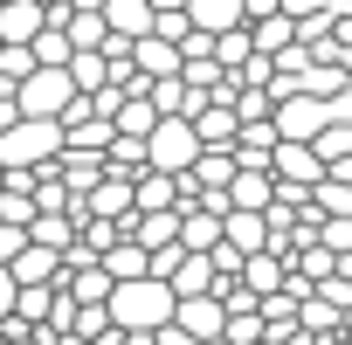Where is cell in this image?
Here are the masks:
<instances>
[{
	"instance_id": "35",
	"label": "cell",
	"mask_w": 352,
	"mask_h": 345,
	"mask_svg": "<svg viewBox=\"0 0 352 345\" xmlns=\"http://www.w3.org/2000/svg\"><path fill=\"white\" fill-rule=\"evenodd\" d=\"M0 180H8V172H0Z\"/></svg>"
},
{
	"instance_id": "30",
	"label": "cell",
	"mask_w": 352,
	"mask_h": 345,
	"mask_svg": "<svg viewBox=\"0 0 352 345\" xmlns=\"http://www.w3.org/2000/svg\"><path fill=\"white\" fill-rule=\"evenodd\" d=\"M14 311V276H8V263H0V318Z\"/></svg>"
},
{
	"instance_id": "15",
	"label": "cell",
	"mask_w": 352,
	"mask_h": 345,
	"mask_svg": "<svg viewBox=\"0 0 352 345\" xmlns=\"http://www.w3.org/2000/svg\"><path fill=\"white\" fill-rule=\"evenodd\" d=\"M8 276H14V283H56V276H63V256H56V249H35V242H28V249H21V256L8 263Z\"/></svg>"
},
{
	"instance_id": "31",
	"label": "cell",
	"mask_w": 352,
	"mask_h": 345,
	"mask_svg": "<svg viewBox=\"0 0 352 345\" xmlns=\"http://www.w3.org/2000/svg\"><path fill=\"white\" fill-rule=\"evenodd\" d=\"M14 118H21V111H14V97H0V131H8Z\"/></svg>"
},
{
	"instance_id": "20",
	"label": "cell",
	"mask_w": 352,
	"mask_h": 345,
	"mask_svg": "<svg viewBox=\"0 0 352 345\" xmlns=\"http://www.w3.org/2000/svg\"><path fill=\"white\" fill-rule=\"evenodd\" d=\"M104 35H111V28H104L97 8H69V14H63V42H69V49H97Z\"/></svg>"
},
{
	"instance_id": "22",
	"label": "cell",
	"mask_w": 352,
	"mask_h": 345,
	"mask_svg": "<svg viewBox=\"0 0 352 345\" xmlns=\"http://www.w3.org/2000/svg\"><path fill=\"white\" fill-rule=\"evenodd\" d=\"M28 242H35V249H56V256H63V249L76 242V221H69V214H35V221H28Z\"/></svg>"
},
{
	"instance_id": "4",
	"label": "cell",
	"mask_w": 352,
	"mask_h": 345,
	"mask_svg": "<svg viewBox=\"0 0 352 345\" xmlns=\"http://www.w3.org/2000/svg\"><path fill=\"white\" fill-rule=\"evenodd\" d=\"M69 97H76V90H69V76H63V69H49V63H35V69L14 83V111H21V118H56Z\"/></svg>"
},
{
	"instance_id": "23",
	"label": "cell",
	"mask_w": 352,
	"mask_h": 345,
	"mask_svg": "<svg viewBox=\"0 0 352 345\" xmlns=\"http://www.w3.org/2000/svg\"><path fill=\"white\" fill-rule=\"evenodd\" d=\"M152 124H159V111H152L145 97H124V104H118V118H111V131H118V138H145Z\"/></svg>"
},
{
	"instance_id": "25",
	"label": "cell",
	"mask_w": 352,
	"mask_h": 345,
	"mask_svg": "<svg viewBox=\"0 0 352 345\" xmlns=\"http://www.w3.org/2000/svg\"><path fill=\"white\" fill-rule=\"evenodd\" d=\"M297 324H304L311 338H331V331H345V311H331L324 297H304V304H297Z\"/></svg>"
},
{
	"instance_id": "1",
	"label": "cell",
	"mask_w": 352,
	"mask_h": 345,
	"mask_svg": "<svg viewBox=\"0 0 352 345\" xmlns=\"http://www.w3.org/2000/svg\"><path fill=\"white\" fill-rule=\"evenodd\" d=\"M104 318H111L118 331H159V324L173 318V290H166V283H152V276L111 283V297H104Z\"/></svg>"
},
{
	"instance_id": "33",
	"label": "cell",
	"mask_w": 352,
	"mask_h": 345,
	"mask_svg": "<svg viewBox=\"0 0 352 345\" xmlns=\"http://www.w3.org/2000/svg\"><path fill=\"white\" fill-rule=\"evenodd\" d=\"M63 8H97V0H63Z\"/></svg>"
},
{
	"instance_id": "18",
	"label": "cell",
	"mask_w": 352,
	"mask_h": 345,
	"mask_svg": "<svg viewBox=\"0 0 352 345\" xmlns=\"http://www.w3.org/2000/svg\"><path fill=\"white\" fill-rule=\"evenodd\" d=\"M221 242H228L235 256H256V249H263V214H242V208H228V214H221Z\"/></svg>"
},
{
	"instance_id": "11",
	"label": "cell",
	"mask_w": 352,
	"mask_h": 345,
	"mask_svg": "<svg viewBox=\"0 0 352 345\" xmlns=\"http://www.w3.org/2000/svg\"><path fill=\"white\" fill-rule=\"evenodd\" d=\"M56 180L83 201V194L104 180V152H69V145H63V152H56Z\"/></svg>"
},
{
	"instance_id": "10",
	"label": "cell",
	"mask_w": 352,
	"mask_h": 345,
	"mask_svg": "<svg viewBox=\"0 0 352 345\" xmlns=\"http://www.w3.org/2000/svg\"><path fill=\"white\" fill-rule=\"evenodd\" d=\"M187 28H201V35H228V28H242L249 14H242V0H187Z\"/></svg>"
},
{
	"instance_id": "36",
	"label": "cell",
	"mask_w": 352,
	"mask_h": 345,
	"mask_svg": "<svg viewBox=\"0 0 352 345\" xmlns=\"http://www.w3.org/2000/svg\"><path fill=\"white\" fill-rule=\"evenodd\" d=\"M256 345H263V338H256Z\"/></svg>"
},
{
	"instance_id": "3",
	"label": "cell",
	"mask_w": 352,
	"mask_h": 345,
	"mask_svg": "<svg viewBox=\"0 0 352 345\" xmlns=\"http://www.w3.org/2000/svg\"><path fill=\"white\" fill-rule=\"evenodd\" d=\"M194 159H201V138H194L187 118H159V124L145 131V166H152V172H173V180H180Z\"/></svg>"
},
{
	"instance_id": "13",
	"label": "cell",
	"mask_w": 352,
	"mask_h": 345,
	"mask_svg": "<svg viewBox=\"0 0 352 345\" xmlns=\"http://www.w3.org/2000/svg\"><path fill=\"white\" fill-rule=\"evenodd\" d=\"M131 69L152 83V76H173V69H180V49H173V42H159V35H138L131 42Z\"/></svg>"
},
{
	"instance_id": "24",
	"label": "cell",
	"mask_w": 352,
	"mask_h": 345,
	"mask_svg": "<svg viewBox=\"0 0 352 345\" xmlns=\"http://www.w3.org/2000/svg\"><path fill=\"white\" fill-rule=\"evenodd\" d=\"M63 145H69V152H104V145H111V124H104V118H69V124H63Z\"/></svg>"
},
{
	"instance_id": "2",
	"label": "cell",
	"mask_w": 352,
	"mask_h": 345,
	"mask_svg": "<svg viewBox=\"0 0 352 345\" xmlns=\"http://www.w3.org/2000/svg\"><path fill=\"white\" fill-rule=\"evenodd\" d=\"M63 152V124L56 118H14L0 131V172H35Z\"/></svg>"
},
{
	"instance_id": "29",
	"label": "cell",
	"mask_w": 352,
	"mask_h": 345,
	"mask_svg": "<svg viewBox=\"0 0 352 345\" xmlns=\"http://www.w3.org/2000/svg\"><path fill=\"white\" fill-rule=\"evenodd\" d=\"M221 338H228V345H256V338H263V318H256V311H249V318H228Z\"/></svg>"
},
{
	"instance_id": "32",
	"label": "cell",
	"mask_w": 352,
	"mask_h": 345,
	"mask_svg": "<svg viewBox=\"0 0 352 345\" xmlns=\"http://www.w3.org/2000/svg\"><path fill=\"white\" fill-rule=\"evenodd\" d=\"M49 345H90V338H69V331H49Z\"/></svg>"
},
{
	"instance_id": "12",
	"label": "cell",
	"mask_w": 352,
	"mask_h": 345,
	"mask_svg": "<svg viewBox=\"0 0 352 345\" xmlns=\"http://www.w3.org/2000/svg\"><path fill=\"white\" fill-rule=\"evenodd\" d=\"M97 14H104V28L124 35V42L152 35V8H145V0H97Z\"/></svg>"
},
{
	"instance_id": "17",
	"label": "cell",
	"mask_w": 352,
	"mask_h": 345,
	"mask_svg": "<svg viewBox=\"0 0 352 345\" xmlns=\"http://www.w3.org/2000/svg\"><path fill=\"white\" fill-rule=\"evenodd\" d=\"M290 42H297V28H290V21H283L276 8L249 21V49H256V56H276V49H290Z\"/></svg>"
},
{
	"instance_id": "8",
	"label": "cell",
	"mask_w": 352,
	"mask_h": 345,
	"mask_svg": "<svg viewBox=\"0 0 352 345\" xmlns=\"http://www.w3.org/2000/svg\"><path fill=\"white\" fill-rule=\"evenodd\" d=\"M49 21H42V8L35 0H0V49H21V42H35Z\"/></svg>"
},
{
	"instance_id": "28",
	"label": "cell",
	"mask_w": 352,
	"mask_h": 345,
	"mask_svg": "<svg viewBox=\"0 0 352 345\" xmlns=\"http://www.w3.org/2000/svg\"><path fill=\"white\" fill-rule=\"evenodd\" d=\"M28 56H35V63H49V69H63V63H69V42H63V28H42V35L28 42Z\"/></svg>"
},
{
	"instance_id": "7",
	"label": "cell",
	"mask_w": 352,
	"mask_h": 345,
	"mask_svg": "<svg viewBox=\"0 0 352 345\" xmlns=\"http://www.w3.org/2000/svg\"><path fill=\"white\" fill-rule=\"evenodd\" d=\"M159 208H180V180L138 166V172H131V214H159Z\"/></svg>"
},
{
	"instance_id": "21",
	"label": "cell",
	"mask_w": 352,
	"mask_h": 345,
	"mask_svg": "<svg viewBox=\"0 0 352 345\" xmlns=\"http://www.w3.org/2000/svg\"><path fill=\"white\" fill-rule=\"evenodd\" d=\"M311 152H318L324 166H352V118H331V124L311 138Z\"/></svg>"
},
{
	"instance_id": "27",
	"label": "cell",
	"mask_w": 352,
	"mask_h": 345,
	"mask_svg": "<svg viewBox=\"0 0 352 345\" xmlns=\"http://www.w3.org/2000/svg\"><path fill=\"white\" fill-rule=\"evenodd\" d=\"M318 249L352 256V214H318Z\"/></svg>"
},
{
	"instance_id": "34",
	"label": "cell",
	"mask_w": 352,
	"mask_h": 345,
	"mask_svg": "<svg viewBox=\"0 0 352 345\" xmlns=\"http://www.w3.org/2000/svg\"><path fill=\"white\" fill-rule=\"evenodd\" d=\"M35 8H56V0H35Z\"/></svg>"
},
{
	"instance_id": "26",
	"label": "cell",
	"mask_w": 352,
	"mask_h": 345,
	"mask_svg": "<svg viewBox=\"0 0 352 345\" xmlns=\"http://www.w3.org/2000/svg\"><path fill=\"white\" fill-rule=\"evenodd\" d=\"M228 172H235L228 152H201V159L187 166V180H194V187H228Z\"/></svg>"
},
{
	"instance_id": "19",
	"label": "cell",
	"mask_w": 352,
	"mask_h": 345,
	"mask_svg": "<svg viewBox=\"0 0 352 345\" xmlns=\"http://www.w3.org/2000/svg\"><path fill=\"white\" fill-rule=\"evenodd\" d=\"M97 269H104V276H111V283H131V276H145V249H138V242H124V235H118V242H111V249H104V256H97Z\"/></svg>"
},
{
	"instance_id": "6",
	"label": "cell",
	"mask_w": 352,
	"mask_h": 345,
	"mask_svg": "<svg viewBox=\"0 0 352 345\" xmlns=\"http://www.w3.org/2000/svg\"><path fill=\"white\" fill-rule=\"evenodd\" d=\"M221 194H228V208H242V214H263V208L276 201V180H270L263 166H235Z\"/></svg>"
},
{
	"instance_id": "9",
	"label": "cell",
	"mask_w": 352,
	"mask_h": 345,
	"mask_svg": "<svg viewBox=\"0 0 352 345\" xmlns=\"http://www.w3.org/2000/svg\"><path fill=\"white\" fill-rule=\"evenodd\" d=\"M83 214H90V221H124V214H131V180L104 172V180L83 194Z\"/></svg>"
},
{
	"instance_id": "16",
	"label": "cell",
	"mask_w": 352,
	"mask_h": 345,
	"mask_svg": "<svg viewBox=\"0 0 352 345\" xmlns=\"http://www.w3.org/2000/svg\"><path fill=\"white\" fill-rule=\"evenodd\" d=\"M166 290H173V297L214 290V263H208V256H180V263H173V276H166Z\"/></svg>"
},
{
	"instance_id": "14",
	"label": "cell",
	"mask_w": 352,
	"mask_h": 345,
	"mask_svg": "<svg viewBox=\"0 0 352 345\" xmlns=\"http://www.w3.org/2000/svg\"><path fill=\"white\" fill-rule=\"evenodd\" d=\"M56 290H63L69 304H104V297H111V276H104L97 263H83V269H63Z\"/></svg>"
},
{
	"instance_id": "5",
	"label": "cell",
	"mask_w": 352,
	"mask_h": 345,
	"mask_svg": "<svg viewBox=\"0 0 352 345\" xmlns=\"http://www.w3.org/2000/svg\"><path fill=\"white\" fill-rule=\"evenodd\" d=\"M166 324H180L194 345H208V338H221L228 311H221V297H214V290H201V297H173V318H166Z\"/></svg>"
}]
</instances>
